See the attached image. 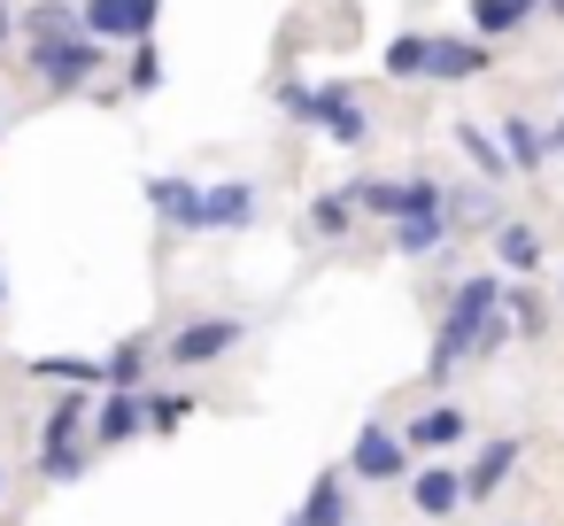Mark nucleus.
<instances>
[{"mask_svg":"<svg viewBox=\"0 0 564 526\" xmlns=\"http://www.w3.org/2000/svg\"><path fill=\"white\" fill-rule=\"evenodd\" d=\"M248 341V318H194V325H178L171 333V372H202V364H217L225 348H240Z\"/></svg>","mask_w":564,"mask_h":526,"instance_id":"obj_4","label":"nucleus"},{"mask_svg":"<svg viewBox=\"0 0 564 526\" xmlns=\"http://www.w3.org/2000/svg\"><path fill=\"white\" fill-rule=\"evenodd\" d=\"M479 71H495L487 40H425V78L456 86V78H479Z\"/></svg>","mask_w":564,"mask_h":526,"instance_id":"obj_8","label":"nucleus"},{"mask_svg":"<svg viewBox=\"0 0 564 526\" xmlns=\"http://www.w3.org/2000/svg\"><path fill=\"white\" fill-rule=\"evenodd\" d=\"M148 433V402L140 395H109L101 410H94V449H124V441H140Z\"/></svg>","mask_w":564,"mask_h":526,"instance_id":"obj_11","label":"nucleus"},{"mask_svg":"<svg viewBox=\"0 0 564 526\" xmlns=\"http://www.w3.org/2000/svg\"><path fill=\"white\" fill-rule=\"evenodd\" d=\"M24 372H32V379H47V387H94V379H101V364H94V356H32Z\"/></svg>","mask_w":564,"mask_h":526,"instance_id":"obj_23","label":"nucleus"},{"mask_svg":"<svg viewBox=\"0 0 564 526\" xmlns=\"http://www.w3.org/2000/svg\"><path fill=\"white\" fill-rule=\"evenodd\" d=\"M47 40H78V0H40L24 17V47H47Z\"/></svg>","mask_w":564,"mask_h":526,"instance_id":"obj_19","label":"nucleus"},{"mask_svg":"<svg viewBox=\"0 0 564 526\" xmlns=\"http://www.w3.org/2000/svg\"><path fill=\"white\" fill-rule=\"evenodd\" d=\"M541 9H549V0H471V24H479V40H495V32L533 24Z\"/></svg>","mask_w":564,"mask_h":526,"instance_id":"obj_20","label":"nucleus"},{"mask_svg":"<svg viewBox=\"0 0 564 526\" xmlns=\"http://www.w3.org/2000/svg\"><path fill=\"white\" fill-rule=\"evenodd\" d=\"M510 464H518V433H502V441H487L479 457H471V472H464V503H487L502 480H510Z\"/></svg>","mask_w":564,"mask_h":526,"instance_id":"obj_12","label":"nucleus"},{"mask_svg":"<svg viewBox=\"0 0 564 526\" xmlns=\"http://www.w3.org/2000/svg\"><path fill=\"white\" fill-rule=\"evenodd\" d=\"M495 264H502V271H533V264H541V233H533L525 217H502V225H495Z\"/></svg>","mask_w":564,"mask_h":526,"instance_id":"obj_17","label":"nucleus"},{"mask_svg":"<svg viewBox=\"0 0 564 526\" xmlns=\"http://www.w3.org/2000/svg\"><path fill=\"white\" fill-rule=\"evenodd\" d=\"M441 217H448V233H471V225L495 233V225H502V202H495V186H464V194H448Z\"/></svg>","mask_w":564,"mask_h":526,"instance_id":"obj_16","label":"nucleus"},{"mask_svg":"<svg viewBox=\"0 0 564 526\" xmlns=\"http://www.w3.org/2000/svg\"><path fill=\"white\" fill-rule=\"evenodd\" d=\"M348 225H356V202H348V194H317V202H310V233H317V240H340Z\"/></svg>","mask_w":564,"mask_h":526,"instance_id":"obj_26","label":"nucleus"},{"mask_svg":"<svg viewBox=\"0 0 564 526\" xmlns=\"http://www.w3.org/2000/svg\"><path fill=\"white\" fill-rule=\"evenodd\" d=\"M387 78H394V86H417V78H425V32H402V40L387 47Z\"/></svg>","mask_w":564,"mask_h":526,"instance_id":"obj_25","label":"nucleus"},{"mask_svg":"<svg viewBox=\"0 0 564 526\" xmlns=\"http://www.w3.org/2000/svg\"><path fill=\"white\" fill-rule=\"evenodd\" d=\"M148 210L178 233H202V186L194 179H148Z\"/></svg>","mask_w":564,"mask_h":526,"instance_id":"obj_10","label":"nucleus"},{"mask_svg":"<svg viewBox=\"0 0 564 526\" xmlns=\"http://www.w3.org/2000/svg\"><path fill=\"white\" fill-rule=\"evenodd\" d=\"M549 17H564V0H549Z\"/></svg>","mask_w":564,"mask_h":526,"instance_id":"obj_34","label":"nucleus"},{"mask_svg":"<svg viewBox=\"0 0 564 526\" xmlns=\"http://www.w3.org/2000/svg\"><path fill=\"white\" fill-rule=\"evenodd\" d=\"M0 47H9V0H0Z\"/></svg>","mask_w":564,"mask_h":526,"instance_id":"obj_31","label":"nucleus"},{"mask_svg":"<svg viewBox=\"0 0 564 526\" xmlns=\"http://www.w3.org/2000/svg\"><path fill=\"white\" fill-rule=\"evenodd\" d=\"M410 503H417V518H456L464 511V472H448V464L417 472L410 480Z\"/></svg>","mask_w":564,"mask_h":526,"instance_id":"obj_13","label":"nucleus"},{"mask_svg":"<svg viewBox=\"0 0 564 526\" xmlns=\"http://www.w3.org/2000/svg\"><path fill=\"white\" fill-rule=\"evenodd\" d=\"M256 210H263L256 179H217V186H202V233H248Z\"/></svg>","mask_w":564,"mask_h":526,"instance_id":"obj_6","label":"nucleus"},{"mask_svg":"<svg viewBox=\"0 0 564 526\" xmlns=\"http://www.w3.org/2000/svg\"><path fill=\"white\" fill-rule=\"evenodd\" d=\"M502 163L541 171V163H549V132H541L533 117H502Z\"/></svg>","mask_w":564,"mask_h":526,"instance_id":"obj_15","label":"nucleus"},{"mask_svg":"<svg viewBox=\"0 0 564 526\" xmlns=\"http://www.w3.org/2000/svg\"><path fill=\"white\" fill-rule=\"evenodd\" d=\"M0 310H9V279H0Z\"/></svg>","mask_w":564,"mask_h":526,"instance_id":"obj_33","label":"nucleus"},{"mask_svg":"<svg viewBox=\"0 0 564 526\" xmlns=\"http://www.w3.org/2000/svg\"><path fill=\"white\" fill-rule=\"evenodd\" d=\"M549 155H564V117H556V125H549Z\"/></svg>","mask_w":564,"mask_h":526,"instance_id":"obj_30","label":"nucleus"},{"mask_svg":"<svg viewBox=\"0 0 564 526\" xmlns=\"http://www.w3.org/2000/svg\"><path fill=\"white\" fill-rule=\"evenodd\" d=\"M24 63H32V78L47 86V94H86L101 71H109V47L101 40H47V47H24Z\"/></svg>","mask_w":564,"mask_h":526,"instance_id":"obj_2","label":"nucleus"},{"mask_svg":"<svg viewBox=\"0 0 564 526\" xmlns=\"http://www.w3.org/2000/svg\"><path fill=\"white\" fill-rule=\"evenodd\" d=\"M294 518H302V526H348V472H317Z\"/></svg>","mask_w":564,"mask_h":526,"instance_id":"obj_14","label":"nucleus"},{"mask_svg":"<svg viewBox=\"0 0 564 526\" xmlns=\"http://www.w3.org/2000/svg\"><path fill=\"white\" fill-rule=\"evenodd\" d=\"M464 433H471V418H464V402H433V410H417L410 418V433H402V449H464Z\"/></svg>","mask_w":564,"mask_h":526,"instance_id":"obj_9","label":"nucleus"},{"mask_svg":"<svg viewBox=\"0 0 564 526\" xmlns=\"http://www.w3.org/2000/svg\"><path fill=\"white\" fill-rule=\"evenodd\" d=\"M340 194H348L356 210H371V217H387V225L402 217V179H348Z\"/></svg>","mask_w":564,"mask_h":526,"instance_id":"obj_22","label":"nucleus"},{"mask_svg":"<svg viewBox=\"0 0 564 526\" xmlns=\"http://www.w3.org/2000/svg\"><path fill=\"white\" fill-rule=\"evenodd\" d=\"M448 240V217H394V256H433Z\"/></svg>","mask_w":564,"mask_h":526,"instance_id":"obj_24","label":"nucleus"},{"mask_svg":"<svg viewBox=\"0 0 564 526\" xmlns=\"http://www.w3.org/2000/svg\"><path fill=\"white\" fill-rule=\"evenodd\" d=\"M140 379H148V341H117L101 356V387L109 395H140Z\"/></svg>","mask_w":564,"mask_h":526,"instance_id":"obj_18","label":"nucleus"},{"mask_svg":"<svg viewBox=\"0 0 564 526\" xmlns=\"http://www.w3.org/2000/svg\"><path fill=\"white\" fill-rule=\"evenodd\" d=\"M94 464V402L70 387V395H55V410L40 418V472L47 480H78Z\"/></svg>","mask_w":564,"mask_h":526,"instance_id":"obj_1","label":"nucleus"},{"mask_svg":"<svg viewBox=\"0 0 564 526\" xmlns=\"http://www.w3.org/2000/svg\"><path fill=\"white\" fill-rule=\"evenodd\" d=\"M0 503H9V472H0Z\"/></svg>","mask_w":564,"mask_h":526,"instance_id":"obj_32","label":"nucleus"},{"mask_svg":"<svg viewBox=\"0 0 564 526\" xmlns=\"http://www.w3.org/2000/svg\"><path fill=\"white\" fill-rule=\"evenodd\" d=\"M302 125H317L333 148H364V140H371V117H364V101H356L348 86H325V94H310Z\"/></svg>","mask_w":564,"mask_h":526,"instance_id":"obj_5","label":"nucleus"},{"mask_svg":"<svg viewBox=\"0 0 564 526\" xmlns=\"http://www.w3.org/2000/svg\"><path fill=\"white\" fill-rule=\"evenodd\" d=\"M456 148L479 163V179H487V186H502V179H510V163H502V140H487L471 117H456Z\"/></svg>","mask_w":564,"mask_h":526,"instance_id":"obj_21","label":"nucleus"},{"mask_svg":"<svg viewBox=\"0 0 564 526\" xmlns=\"http://www.w3.org/2000/svg\"><path fill=\"white\" fill-rule=\"evenodd\" d=\"M148 402V433H178L194 418V395H140Z\"/></svg>","mask_w":564,"mask_h":526,"instance_id":"obj_29","label":"nucleus"},{"mask_svg":"<svg viewBox=\"0 0 564 526\" xmlns=\"http://www.w3.org/2000/svg\"><path fill=\"white\" fill-rule=\"evenodd\" d=\"M155 17H163V0H78V32L101 40V47L155 40Z\"/></svg>","mask_w":564,"mask_h":526,"instance_id":"obj_3","label":"nucleus"},{"mask_svg":"<svg viewBox=\"0 0 564 526\" xmlns=\"http://www.w3.org/2000/svg\"><path fill=\"white\" fill-rule=\"evenodd\" d=\"M502 318H510L525 341H533V333H549V302H541V294H525V287H518V294L502 287Z\"/></svg>","mask_w":564,"mask_h":526,"instance_id":"obj_28","label":"nucleus"},{"mask_svg":"<svg viewBox=\"0 0 564 526\" xmlns=\"http://www.w3.org/2000/svg\"><path fill=\"white\" fill-rule=\"evenodd\" d=\"M348 472H356V480H402V472H410V449H402V433H387V426H364V433H356V449H348Z\"/></svg>","mask_w":564,"mask_h":526,"instance_id":"obj_7","label":"nucleus"},{"mask_svg":"<svg viewBox=\"0 0 564 526\" xmlns=\"http://www.w3.org/2000/svg\"><path fill=\"white\" fill-rule=\"evenodd\" d=\"M286 526H302V518H286Z\"/></svg>","mask_w":564,"mask_h":526,"instance_id":"obj_35","label":"nucleus"},{"mask_svg":"<svg viewBox=\"0 0 564 526\" xmlns=\"http://www.w3.org/2000/svg\"><path fill=\"white\" fill-rule=\"evenodd\" d=\"M155 86H163V55H155V40H140L124 55V94H155Z\"/></svg>","mask_w":564,"mask_h":526,"instance_id":"obj_27","label":"nucleus"}]
</instances>
